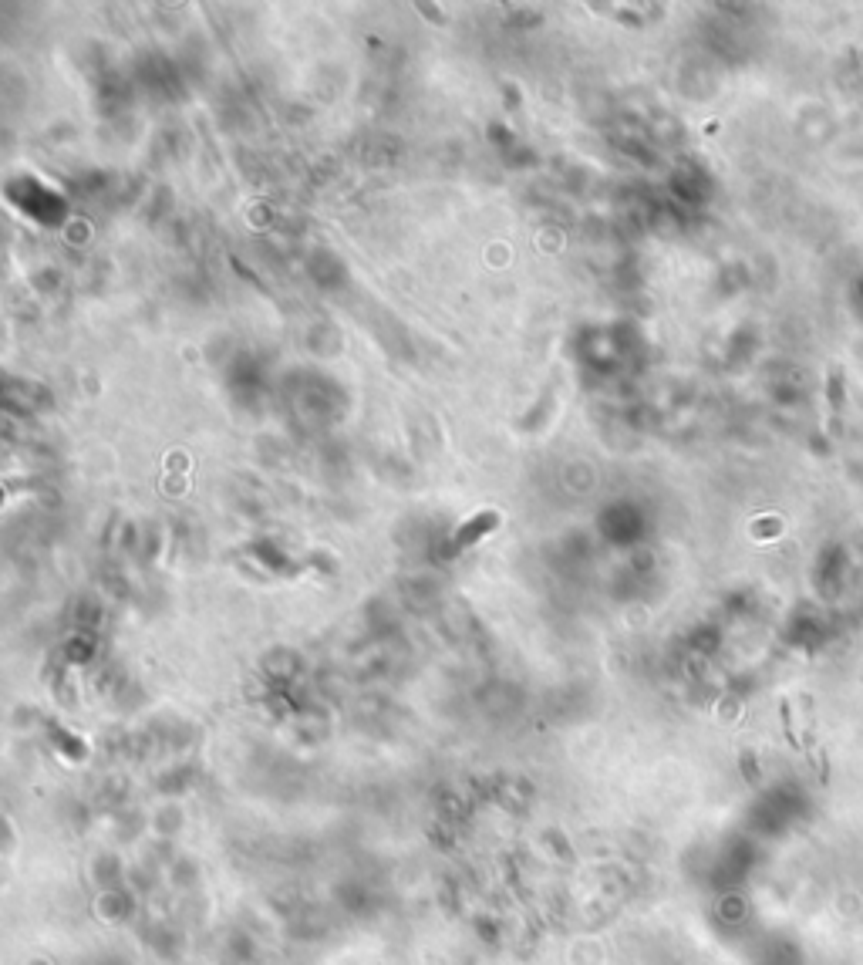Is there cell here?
I'll return each instance as SVG.
<instances>
[{
  "instance_id": "cell-1",
  "label": "cell",
  "mask_w": 863,
  "mask_h": 965,
  "mask_svg": "<svg viewBox=\"0 0 863 965\" xmlns=\"http://www.w3.org/2000/svg\"><path fill=\"white\" fill-rule=\"evenodd\" d=\"M826 392H830V409L840 416V409H843V372L840 368H833L830 378H826Z\"/></svg>"
}]
</instances>
